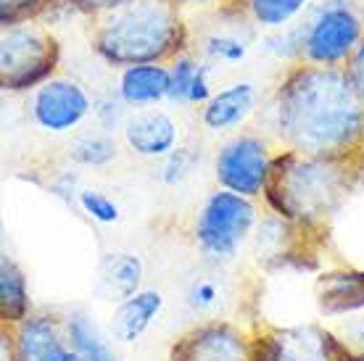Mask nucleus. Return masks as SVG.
<instances>
[{
    "instance_id": "28",
    "label": "nucleus",
    "mask_w": 364,
    "mask_h": 361,
    "mask_svg": "<svg viewBox=\"0 0 364 361\" xmlns=\"http://www.w3.org/2000/svg\"><path fill=\"white\" fill-rule=\"evenodd\" d=\"M129 0H72L74 9L85 11L87 16H95V14H103V11H111V9H119V6H124Z\"/></svg>"
},
{
    "instance_id": "20",
    "label": "nucleus",
    "mask_w": 364,
    "mask_h": 361,
    "mask_svg": "<svg viewBox=\"0 0 364 361\" xmlns=\"http://www.w3.org/2000/svg\"><path fill=\"white\" fill-rule=\"evenodd\" d=\"M169 98L182 100V103H209V82H206V69L191 55L174 58L172 66V90Z\"/></svg>"
},
{
    "instance_id": "11",
    "label": "nucleus",
    "mask_w": 364,
    "mask_h": 361,
    "mask_svg": "<svg viewBox=\"0 0 364 361\" xmlns=\"http://www.w3.org/2000/svg\"><path fill=\"white\" fill-rule=\"evenodd\" d=\"M90 114V95L72 77H53L32 95V117L43 129L61 135Z\"/></svg>"
},
{
    "instance_id": "12",
    "label": "nucleus",
    "mask_w": 364,
    "mask_h": 361,
    "mask_svg": "<svg viewBox=\"0 0 364 361\" xmlns=\"http://www.w3.org/2000/svg\"><path fill=\"white\" fill-rule=\"evenodd\" d=\"M314 237L306 230L285 222L282 217H267L256 232V262L264 266H282V264H301L304 253H314Z\"/></svg>"
},
{
    "instance_id": "7",
    "label": "nucleus",
    "mask_w": 364,
    "mask_h": 361,
    "mask_svg": "<svg viewBox=\"0 0 364 361\" xmlns=\"http://www.w3.org/2000/svg\"><path fill=\"white\" fill-rule=\"evenodd\" d=\"M364 43V18L348 6H330L319 11L304 35L301 61L314 66L346 69Z\"/></svg>"
},
{
    "instance_id": "32",
    "label": "nucleus",
    "mask_w": 364,
    "mask_h": 361,
    "mask_svg": "<svg viewBox=\"0 0 364 361\" xmlns=\"http://www.w3.org/2000/svg\"><path fill=\"white\" fill-rule=\"evenodd\" d=\"M362 18H364V11H362Z\"/></svg>"
},
{
    "instance_id": "13",
    "label": "nucleus",
    "mask_w": 364,
    "mask_h": 361,
    "mask_svg": "<svg viewBox=\"0 0 364 361\" xmlns=\"http://www.w3.org/2000/svg\"><path fill=\"white\" fill-rule=\"evenodd\" d=\"M314 301L322 316H341L364 311V271L362 269H330L314 282Z\"/></svg>"
},
{
    "instance_id": "4",
    "label": "nucleus",
    "mask_w": 364,
    "mask_h": 361,
    "mask_svg": "<svg viewBox=\"0 0 364 361\" xmlns=\"http://www.w3.org/2000/svg\"><path fill=\"white\" fill-rule=\"evenodd\" d=\"M61 61L58 37L35 21L9 24L0 29V87L24 92L53 80Z\"/></svg>"
},
{
    "instance_id": "27",
    "label": "nucleus",
    "mask_w": 364,
    "mask_h": 361,
    "mask_svg": "<svg viewBox=\"0 0 364 361\" xmlns=\"http://www.w3.org/2000/svg\"><path fill=\"white\" fill-rule=\"evenodd\" d=\"M214 298H217V285H214L211 280H200L191 288V303L193 306H198V308L211 306Z\"/></svg>"
},
{
    "instance_id": "31",
    "label": "nucleus",
    "mask_w": 364,
    "mask_h": 361,
    "mask_svg": "<svg viewBox=\"0 0 364 361\" xmlns=\"http://www.w3.org/2000/svg\"><path fill=\"white\" fill-rule=\"evenodd\" d=\"M180 6H193V3H217V0H177Z\"/></svg>"
},
{
    "instance_id": "21",
    "label": "nucleus",
    "mask_w": 364,
    "mask_h": 361,
    "mask_svg": "<svg viewBox=\"0 0 364 361\" xmlns=\"http://www.w3.org/2000/svg\"><path fill=\"white\" fill-rule=\"evenodd\" d=\"M66 330L72 340L74 351L80 353L85 361H117V353L111 348L109 340H103V335L90 325V319L82 314L66 316Z\"/></svg>"
},
{
    "instance_id": "9",
    "label": "nucleus",
    "mask_w": 364,
    "mask_h": 361,
    "mask_svg": "<svg viewBox=\"0 0 364 361\" xmlns=\"http://www.w3.org/2000/svg\"><path fill=\"white\" fill-rule=\"evenodd\" d=\"M169 361H251L248 327L209 319L174 338Z\"/></svg>"
},
{
    "instance_id": "22",
    "label": "nucleus",
    "mask_w": 364,
    "mask_h": 361,
    "mask_svg": "<svg viewBox=\"0 0 364 361\" xmlns=\"http://www.w3.org/2000/svg\"><path fill=\"white\" fill-rule=\"evenodd\" d=\"M304 3L306 0H235L237 11L262 27H282L304 9Z\"/></svg>"
},
{
    "instance_id": "19",
    "label": "nucleus",
    "mask_w": 364,
    "mask_h": 361,
    "mask_svg": "<svg viewBox=\"0 0 364 361\" xmlns=\"http://www.w3.org/2000/svg\"><path fill=\"white\" fill-rule=\"evenodd\" d=\"M143 280V262L135 253H109L100 264V282L109 296L124 301L135 296Z\"/></svg>"
},
{
    "instance_id": "24",
    "label": "nucleus",
    "mask_w": 364,
    "mask_h": 361,
    "mask_svg": "<svg viewBox=\"0 0 364 361\" xmlns=\"http://www.w3.org/2000/svg\"><path fill=\"white\" fill-rule=\"evenodd\" d=\"M341 345L346 348L351 361H364V311L341 316L336 325H330Z\"/></svg>"
},
{
    "instance_id": "26",
    "label": "nucleus",
    "mask_w": 364,
    "mask_h": 361,
    "mask_svg": "<svg viewBox=\"0 0 364 361\" xmlns=\"http://www.w3.org/2000/svg\"><path fill=\"white\" fill-rule=\"evenodd\" d=\"M80 203H82V208L92 219H98L103 225H114L119 219V206L109 195L98 193V190H82L80 193Z\"/></svg>"
},
{
    "instance_id": "29",
    "label": "nucleus",
    "mask_w": 364,
    "mask_h": 361,
    "mask_svg": "<svg viewBox=\"0 0 364 361\" xmlns=\"http://www.w3.org/2000/svg\"><path fill=\"white\" fill-rule=\"evenodd\" d=\"M346 72H348V77H351V82H354L356 92H359L362 100H364V43L359 45V50L354 53V58L348 61Z\"/></svg>"
},
{
    "instance_id": "16",
    "label": "nucleus",
    "mask_w": 364,
    "mask_h": 361,
    "mask_svg": "<svg viewBox=\"0 0 364 361\" xmlns=\"http://www.w3.org/2000/svg\"><path fill=\"white\" fill-rule=\"evenodd\" d=\"M164 306V296L159 290H137L135 296L124 298L111 316L114 338L122 343H135L151 327L159 311Z\"/></svg>"
},
{
    "instance_id": "10",
    "label": "nucleus",
    "mask_w": 364,
    "mask_h": 361,
    "mask_svg": "<svg viewBox=\"0 0 364 361\" xmlns=\"http://www.w3.org/2000/svg\"><path fill=\"white\" fill-rule=\"evenodd\" d=\"M18 361H85L74 351L66 330V316L35 308L27 319L11 325Z\"/></svg>"
},
{
    "instance_id": "3",
    "label": "nucleus",
    "mask_w": 364,
    "mask_h": 361,
    "mask_svg": "<svg viewBox=\"0 0 364 361\" xmlns=\"http://www.w3.org/2000/svg\"><path fill=\"white\" fill-rule=\"evenodd\" d=\"M90 45L111 66L169 63L188 45V24L177 0H129L90 16Z\"/></svg>"
},
{
    "instance_id": "8",
    "label": "nucleus",
    "mask_w": 364,
    "mask_h": 361,
    "mask_svg": "<svg viewBox=\"0 0 364 361\" xmlns=\"http://www.w3.org/2000/svg\"><path fill=\"white\" fill-rule=\"evenodd\" d=\"M272 161L274 153L267 140L256 135H235L219 148L214 158V177L222 190L254 200L264 195Z\"/></svg>"
},
{
    "instance_id": "18",
    "label": "nucleus",
    "mask_w": 364,
    "mask_h": 361,
    "mask_svg": "<svg viewBox=\"0 0 364 361\" xmlns=\"http://www.w3.org/2000/svg\"><path fill=\"white\" fill-rule=\"evenodd\" d=\"M35 308L29 301L27 277L18 269L16 262L9 253L0 256V322L6 325H18L21 319H27Z\"/></svg>"
},
{
    "instance_id": "5",
    "label": "nucleus",
    "mask_w": 364,
    "mask_h": 361,
    "mask_svg": "<svg viewBox=\"0 0 364 361\" xmlns=\"http://www.w3.org/2000/svg\"><path fill=\"white\" fill-rule=\"evenodd\" d=\"M256 225V203L230 190H214L203 200L193 237L198 251L211 262H230L246 243Z\"/></svg>"
},
{
    "instance_id": "6",
    "label": "nucleus",
    "mask_w": 364,
    "mask_h": 361,
    "mask_svg": "<svg viewBox=\"0 0 364 361\" xmlns=\"http://www.w3.org/2000/svg\"><path fill=\"white\" fill-rule=\"evenodd\" d=\"M248 327L251 361H351L333 330L317 322L280 327L254 319Z\"/></svg>"
},
{
    "instance_id": "23",
    "label": "nucleus",
    "mask_w": 364,
    "mask_h": 361,
    "mask_svg": "<svg viewBox=\"0 0 364 361\" xmlns=\"http://www.w3.org/2000/svg\"><path fill=\"white\" fill-rule=\"evenodd\" d=\"M69 156L85 166H103L111 158H117V145L106 135H82L72 140Z\"/></svg>"
},
{
    "instance_id": "2",
    "label": "nucleus",
    "mask_w": 364,
    "mask_h": 361,
    "mask_svg": "<svg viewBox=\"0 0 364 361\" xmlns=\"http://www.w3.org/2000/svg\"><path fill=\"white\" fill-rule=\"evenodd\" d=\"M362 174L364 161L314 158L296 151H280L274 153L264 200L277 217L322 237L351 198Z\"/></svg>"
},
{
    "instance_id": "14",
    "label": "nucleus",
    "mask_w": 364,
    "mask_h": 361,
    "mask_svg": "<svg viewBox=\"0 0 364 361\" xmlns=\"http://www.w3.org/2000/svg\"><path fill=\"white\" fill-rule=\"evenodd\" d=\"M124 137L137 156L156 158V156H166L174 151L177 124L164 111H146V114H135L124 124Z\"/></svg>"
},
{
    "instance_id": "1",
    "label": "nucleus",
    "mask_w": 364,
    "mask_h": 361,
    "mask_svg": "<svg viewBox=\"0 0 364 361\" xmlns=\"http://www.w3.org/2000/svg\"><path fill=\"white\" fill-rule=\"evenodd\" d=\"M274 124L285 151L364 161V100L346 69L296 63L274 95Z\"/></svg>"
},
{
    "instance_id": "17",
    "label": "nucleus",
    "mask_w": 364,
    "mask_h": 361,
    "mask_svg": "<svg viewBox=\"0 0 364 361\" xmlns=\"http://www.w3.org/2000/svg\"><path fill=\"white\" fill-rule=\"evenodd\" d=\"M172 90V69L164 63H143L129 66L122 72L119 80V95L127 106H151L169 98Z\"/></svg>"
},
{
    "instance_id": "15",
    "label": "nucleus",
    "mask_w": 364,
    "mask_h": 361,
    "mask_svg": "<svg viewBox=\"0 0 364 361\" xmlns=\"http://www.w3.org/2000/svg\"><path fill=\"white\" fill-rule=\"evenodd\" d=\"M256 106V90L251 82H235L225 90H219L217 95H211V100L203 106V124L209 126L211 132H225V129H235L251 117V111Z\"/></svg>"
},
{
    "instance_id": "25",
    "label": "nucleus",
    "mask_w": 364,
    "mask_h": 361,
    "mask_svg": "<svg viewBox=\"0 0 364 361\" xmlns=\"http://www.w3.org/2000/svg\"><path fill=\"white\" fill-rule=\"evenodd\" d=\"M48 6H50V0H0V21H3V27L32 21Z\"/></svg>"
},
{
    "instance_id": "30",
    "label": "nucleus",
    "mask_w": 364,
    "mask_h": 361,
    "mask_svg": "<svg viewBox=\"0 0 364 361\" xmlns=\"http://www.w3.org/2000/svg\"><path fill=\"white\" fill-rule=\"evenodd\" d=\"M0 361H18L14 330H11V325H6V322H0Z\"/></svg>"
}]
</instances>
